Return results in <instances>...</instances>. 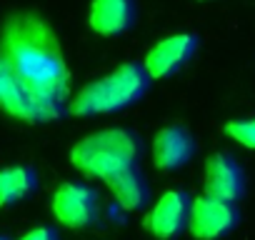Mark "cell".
I'll return each mask as SVG.
<instances>
[{
    "mask_svg": "<svg viewBox=\"0 0 255 240\" xmlns=\"http://www.w3.org/2000/svg\"><path fill=\"white\" fill-rule=\"evenodd\" d=\"M0 58L13 78L35 98L70 103V70L53 25L35 13H15L0 30Z\"/></svg>",
    "mask_w": 255,
    "mask_h": 240,
    "instance_id": "6da1fadb",
    "label": "cell"
},
{
    "mask_svg": "<svg viewBox=\"0 0 255 240\" xmlns=\"http://www.w3.org/2000/svg\"><path fill=\"white\" fill-rule=\"evenodd\" d=\"M140 158V140L128 128H105L85 135L70 150V163L88 178L108 180L128 168H135Z\"/></svg>",
    "mask_w": 255,
    "mask_h": 240,
    "instance_id": "7a4b0ae2",
    "label": "cell"
},
{
    "mask_svg": "<svg viewBox=\"0 0 255 240\" xmlns=\"http://www.w3.org/2000/svg\"><path fill=\"white\" fill-rule=\"evenodd\" d=\"M150 75L145 73L143 65L138 63H123L105 78H98L78 90V95L68 103L70 115H105V113H118L135 100L143 98L148 90Z\"/></svg>",
    "mask_w": 255,
    "mask_h": 240,
    "instance_id": "3957f363",
    "label": "cell"
},
{
    "mask_svg": "<svg viewBox=\"0 0 255 240\" xmlns=\"http://www.w3.org/2000/svg\"><path fill=\"white\" fill-rule=\"evenodd\" d=\"M240 220L235 200L215 198V195H200L190 203V218L188 230L198 240H218L228 235Z\"/></svg>",
    "mask_w": 255,
    "mask_h": 240,
    "instance_id": "277c9868",
    "label": "cell"
},
{
    "mask_svg": "<svg viewBox=\"0 0 255 240\" xmlns=\"http://www.w3.org/2000/svg\"><path fill=\"white\" fill-rule=\"evenodd\" d=\"M53 215L70 230L90 228L98 220V193L85 183H63L53 193Z\"/></svg>",
    "mask_w": 255,
    "mask_h": 240,
    "instance_id": "5b68a950",
    "label": "cell"
},
{
    "mask_svg": "<svg viewBox=\"0 0 255 240\" xmlns=\"http://www.w3.org/2000/svg\"><path fill=\"white\" fill-rule=\"evenodd\" d=\"M198 50V38L193 33H178L170 38L158 40L143 60L145 73L150 75V80H163L173 73H178Z\"/></svg>",
    "mask_w": 255,
    "mask_h": 240,
    "instance_id": "8992f818",
    "label": "cell"
},
{
    "mask_svg": "<svg viewBox=\"0 0 255 240\" xmlns=\"http://www.w3.org/2000/svg\"><path fill=\"white\" fill-rule=\"evenodd\" d=\"M190 198L183 190H165L158 203L153 205V210L145 215V228L160 238V240H170L175 235H180L188 228V218H190Z\"/></svg>",
    "mask_w": 255,
    "mask_h": 240,
    "instance_id": "52a82bcc",
    "label": "cell"
},
{
    "mask_svg": "<svg viewBox=\"0 0 255 240\" xmlns=\"http://www.w3.org/2000/svg\"><path fill=\"white\" fill-rule=\"evenodd\" d=\"M193 150H195L193 135L180 125H168L155 133L150 158L158 170H178L188 165V160L193 158Z\"/></svg>",
    "mask_w": 255,
    "mask_h": 240,
    "instance_id": "ba28073f",
    "label": "cell"
},
{
    "mask_svg": "<svg viewBox=\"0 0 255 240\" xmlns=\"http://www.w3.org/2000/svg\"><path fill=\"white\" fill-rule=\"evenodd\" d=\"M203 185L208 195L215 198H225V200H238L243 195V168L238 165V160L228 153H215L208 158L205 163V175H203Z\"/></svg>",
    "mask_w": 255,
    "mask_h": 240,
    "instance_id": "9c48e42d",
    "label": "cell"
},
{
    "mask_svg": "<svg viewBox=\"0 0 255 240\" xmlns=\"http://www.w3.org/2000/svg\"><path fill=\"white\" fill-rule=\"evenodd\" d=\"M135 20L133 0H93L88 23L98 35H120Z\"/></svg>",
    "mask_w": 255,
    "mask_h": 240,
    "instance_id": "30bf717a",
    "label": "cell"
},
{
    "mask_svg": "<svg viewBox=\"0 0 255 240\" xmlns=\"http://www.w3.org/2000/svg\"><path fill=\"white\" fill-rule=\"evenodd\" d=\"M38 188V175L28 165L0 168V208H10L23 198L33 195Z\"/></svg>",
    "mask_w": 255,
    "mask_h": 240,
    "instance_id": "8fae6325",
    "label": "cell"
},
{
    "mask_svg": "<svg viewBox=\"0 0 255 240\" xmlns=\"http://www.w3.org/2000/svg\"><path fill=\"white\" fill-rule=\"evenodd\" d=\"M105 183H108L113 198L118 200V205L123 210H138L148 200V185L135 168H128V170L108 178Z\"/></svg>",
    "mask_w": 255,
    "mask_h": 240,
    "instance_id": "7c38bea8",
    "label": "cell"
},
{
    "mask_svg": "<svg viewBox=\"0 0 255 240\" xmlns=\"http://www.w3.org/2000/svg\"><path fill=\"white\" fill-rule=\"evenodd\" d=\"M225 135L230 140H235L238 145L255 150V118H245V120H230L225 123Z\"/></svg>",
    "mask_w": 255,
    "mask_h": 240,
    "instance_id": "4fadbf2b",
    "label": "cell"
},
{
    "mask_svg": "<svg viewBox=\"0 0 255 240\" xmlns=\"http://www.w3.org/2000/svg\"><path fill=\"white\" fill-rule=\"evenodd\" d=\"M18 240H60V235H58L53 228H48V225H40V228H33V230L23 233Z\"/></svg>",
    "mask_w": 255,
    "mask_h": 240,
    "instance_id": "5bb4252c",
    "label": "cell"
},
{
    "mask_svg": "<svg viewBox=\"0 0 255 240\" xmlns=\"http://www.w3.org/2000/svg\"><path fill=\"white\" fill-rule=\"evenodd\" d=\"M10 78H13V73H10V70H8V65L3 63V58H0V95H3V90L8 88Z\"/></svg>",
    "mask_w": 255,
    "mask_h": 240,
    "instance_id": "9a60e30c",
    "label": "cell"
},
{
    "mask_svg": "<svg viewBox=\"0 0 255 240\" xmlns=\"http://www.w3.org/2000/svg\"><path fill=\"white\" fill-rule=\"evenodd\" d=\"M0 240H13V238H8V235H0Z\"/></svg>",
    "mask_w": 255,
    "mask_h": 240,
    "instance_id": "2e32d148",
    "label": "cell"
}]
</instances>
